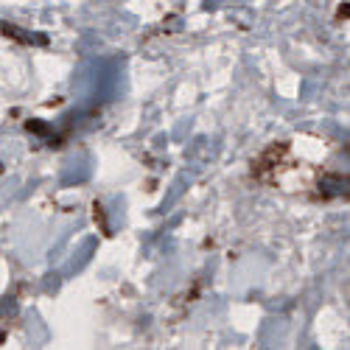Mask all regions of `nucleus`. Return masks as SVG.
I'll return each mask as SVG.
<instances>
[]
</instances>
